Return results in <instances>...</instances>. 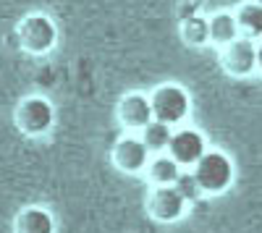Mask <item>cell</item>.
<instances>
[{
	"label": "cell",
	"mask_w": 262,
	"mask_h": 233,
	"mask_svg": "<svg viewBox=\"0 0 262 233\" xmlns=\"http://www.w3.org/2000/svg\"><path fill=\"white\" fill-rule=\"evenodd\" d=\"M13 123L24 136L39 139V136L50 134V129L55 126V108L45 95H27L16 105Z\"/></svg>",
	"instance_id": "6da1fadb"
},
{
	"label": "cell",
	"mask_w": 262,
	"mask_h": 233,
	"mask_svg": "<svg viewBox=\"0 0 262 233\" xmlns=\"http://www.w3.org/2000/svg\"><path fill=\"white\" fill-rule=\"evenodd\" d=\"M18 45L29 55H48L58 42V27L48 13H29L18 21Z\"/></svg>",
	"instance_id": "7a4b0ae2"
},
{
	"label": "cell",
	"mask_w": 262,
	"mask_h": 233,
	"mask_svg": "<svg viewBox=\"0 0 262 233\" xmlns=\"http://www.w3.org/2000/svg\"><path fill=\"white\" fill-rule=\"evenodd\" d=\"M191 173L205 194H223L226 189H231L236 178V168L228 155L217 150H207L205 157L191 168Z\"/></svg>",
	"instance_id": "3957f363"
},
{
	"label": "cell",
	"mask_w": 262,
	"mask_h": 233,
	"mask_svg": "<svg viewBox=\"0 0 262 233\" xmlns=\"http://www.w3.org/2000/svg\"><path fill=\"white\" fill-rule=\"evenodd\" d=\"M149 102H152V115H155V121H163L168 126H176L191 110L189 95L181 87H176V84H163V87H158L149 95Z\"/></svg>",
	"instance_id": "277c9868"
},
{
	"label": "cell",
	"mask_w": 262,
	"mask_h": 233,
	"mask_svg": "<svg viewBox=\"0 0 262 233\" xmlns=\"http://www.w3.org/2000/svg\"><path fill=\"white\" fill-rule=\"evenodd\" d=\"M149 160H152V152L147 150V144L142 142L139 134H126L113 147V162L123 173H142V171H147Z\"/></svg>",
	"instance_id": "5b68a950"
},
{
	"label": "cell",
	"mask_w": 262,
	"mask_h": 233,
	"mask_svg": "<svg viewBox=\"0 0 262 233\" xmlns=\"http://www.w3.org/2000/svg\"><path fill=\"white\" fill-rule=\"evenodd\" d=\"M221 63H223V68L236 79L252 76L257 71V42L247 39V37H238L228 48H223Z\"/></svg>",
	"instance_id": "8992f818"
},
{
	"label": "cell",
	"mask_w": 262,
	"mask_h": 233,
	"mask_svg": "<svg viewBox=\"0 0 262 233\" xmlns=\"http://www.w3.org/2000/svg\"><path fill=\"white\" fill-rule=\"evenodd\" d=\"M147 213L158 223H176L186 213V199L176 192V186L152 189L147 199Z\"/></svg>",
	"instance_id": "52a82bcc"
},
{
	"label": "cell",
	"mask_w": 262,
	"mask_h": 233,
	"mask_svg": "<svg viewBox=\"0 0 262 233\" xmlns=\"http://www.w3.org/2000/svg\"><path fill=\"white\" fill-rule=\"evenodd\" d=\"M205 152H207V142L196 129H179L168 147V155L181 168H194L205 157Z\"/></svg>",
	"instance_id": "ba28073f"
},
{
	"label": "cell",
	"mask_w": 262,
	"mask_h": 233,
	"mask_svg": "<svg viewBox=\"0 0 262 233\" xmlns=\"http://www.w3.org/2000/svg\"><path fill=\"white\" fill-rule=\"evenodd\" d=\"M116 113H118V121H121L123 129L137 131V134H142L147 126L155 121V115H152V102H149V97L142 95V92L126 95V97L118 102V110H116Z\"/></svg>",
	"instance_id": "9c48e42d"
},
{
	"label": "cell",
	"mask_w": 262,
	"mask_h": 233,
	"mask_svg": "<svg viewBox=\"0 0 262 233\" xmlns=\"http://www.w3.org/2000/svg\"><path fill=\"white\" fill-rule=\"evenodd\" d=\"M13 233H55V218L48 207L29 204L16 213Z\"/></svg>",
	"instance_id": "30bf717a"
},
{
	"label": "cell",
	"mask_w": 262,
	"mask_h": 233,
	"mask_svg": "<svg viewBox=\"0 0 262 233\" xmlns=\"http://www.w3.org/2000/svg\"><path fill=\"white\" fill-rule=\"evenodd\" d=\"M181 171H184V168L173 160L168 152H163V155H152V160H149L144 173H147L152 189H160V186H173V183H176Z\"/></svg>",
	"instance_id": "8fae6325"
},
{
	"label": "cell",
	"mask_w": 262,
	"mask_h": 233,
	"mask_svg": "<svg viewBox=\"0 0 262 233\" xmlns=\"http://www.w3.org/2000/svg\"><path fill=\"white\" fill-rule=\"evenodd\" d=\"M207 21H210V42H212V45H217V48H228L231 42H236L238 37H242L236 13L221 11V13H215Z\"/></svg>",
	"instance_id": "7c38bea8"
},
{
	"label": "cell",
	"mask_w": 262,
	"mask_h": 233,
	"mask_svg": "<svg viewBox=\"0 0 262 233\" xmlns=\"http://www.w3.org/2000/svg\"><path fill=\"white\" fill-rule=\"evenodd\" d=\"M236 21H238V32L247 39H262V6L257 3H244L236 11Z\"/></svg>",
	"instance_id": "4fadbf2b"
},
{
	"label": "cell",
	"mask_w": 262,
	"mask_h": 233,
	"mask_svg": "<svg viewBox=\"0 0 262 233\" xmlns=\"http://www.w3.org/2000/svg\"><path fill=\"white\" fill-rule=\"evenodd\" d=\"M173 134H176V131H173V126H168V123H163V121H152L139 136H142V142L147 144V150H149L152 155H163V152H168Z\"/></svg>",
	"instance_id": "5bb4252c"
},
{
	"label": "cell",
	"mask_w": 262,
	"mask_h": 233,
	"mask_svg": "<svg viewBox=\"0 0 262 233\" xmlns=\"http://www.w3.org/2000/svg\"><path fill=\"white\" fill-rule=\"evenodd\" d=\"M181 37L186 45H207L210 42V21L205 16H186L181 21Z\"/></svg>",
	"instance_id": "9a60e30c"
},
{
	"label": "cell",
	"mask_w": 262,
	"mask_h": 233,
	"mask_svg": "<svg viewBox=\"0 0 262 233\" xmlns=\"http://www.w3.org/2000/svg\"><path fill=\"white\" fill-rule=\"evenodd\" d=\"M173 186H176V192L186 199V204H189V202H196V199L205 194L202 189H200V183H196V178H194V173H191V168L181 171V173H179V181L173 183Z\"/></svg>",
	"instance_id": "2e32d148"
},
{
	"label": "cell",
	"mask_w": 262,
	"mask_h": 233,
	"mask_svg": "<svg viewBox=\"0 0 262 233\" xmlns=\"http://www.w3.org/2000/svg\"><path fill=\"white\" fill-rule=\"evenodd\" d=\"M257 68L262 71V39L257 42Z\"/></svg>",
	"instance_id": "e0dca14e"
},
{
	"label": "cell",
	"mask_w": 262,
	"mask_h": 233,
	"mask_svg": "<svg viewBox=\"0 0 262 233\" xmlns=\"http://www.w3.org/2000/svg\"><path fill=\"white\" fill-rule=\"evenodd\" d=\"M252 3H257V6H262V0H252Z\"/></svg>",
	"instance_id": "ac0fdd59"
}]
</instances>
